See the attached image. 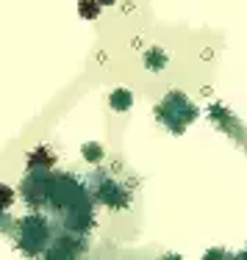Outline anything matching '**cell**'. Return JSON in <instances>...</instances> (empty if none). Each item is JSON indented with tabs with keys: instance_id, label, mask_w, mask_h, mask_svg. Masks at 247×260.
<instances>
[{
	"instance_id": "obj_1",
	"label": "cell",
	"mask_w": 247,
	"mask_h": 260,
	"mask_svg": "<svg viewBox=\"0 0 247 260\" xmlns=\"http://www.w3.org/2000/svg\"><path fill=\"white\" fill-rule=\"evenodd\" d=\"M53 227L42 213H28L22 219H17V230H14V246L22 252L28 260H39L45 257L47 246L53 244Z\"/></svg>"
},
{
	"instance_id": "obj_2",
	"label": "cell",
	"mask_w": 247,
	"mask_h": 260,
	"mask_svg": "<svg viewBox=\"0 0 247 260\" xmlns=\"http://www.w3.org/2000/svg\"><path fill=\"white\" fill-rule=\"evenodd\" d=\"M197 105L189 100L183 91L172 89L164 94V100L156 105V119L164 125V130H170L172 136H181L186 133V127L197 119Z\"/></svg>"
},
{
	"instance_id": "obj_3",
	"label": "cell",
	"mask_w": 247,
	"mask_h": 260,
	"mask_svg": "<svg viewBox=\"0 0 247 260\" xmlns=\"http://www.w3.org/2000/svg\"><path fill=\"white\" fill-rule=\"evenodd\" d=\"M86 188H89V197L97 202V205H106L111 210H122L131 205V188L120 180V177L108 175L103 169H95L86 180Z\"/></svg>"
},
{
	"instance_id": "obj_4",
	"label": "cell",
	"mask_w": 247,
	"mask_h": 260,
	"mask_svg": "<svg viewBox=\"0 0 247 260\" xmlns=\"http://www.w3.org/2000/svg\"><path fill=\"white\" fill-rule=\"evenodd\" d=\"M86 249V235H72V233H64V235H56L53 244L47 246L45 257L42 260H78Z\"/></svg>"
},
{
	"instance_id": "obj_5",
	"label": "cell",
	"mask_w": 247,
	"mask_h": 260,
	"mask_svg": "<svg viewBox=\"0 0 247 260\" xmlns=\"http://www.w3.org/2000/svg\"><path fill=\"white\" fill-rule=\"evenodd\" d=\"M56 166V155L50 147H36V150L28 152V160H25V169L28 175H39V172H53Z\"/></svg>"
},
{
	"instance_id": "obj_6",
	"label": "cell",
	"mask_w": 247,
	"mask_h": 260,
	"mask_svg": "<svg viewBox=\"0 0 247 260\" xmlns=\"http://www.w3.org/2000/svg\"><path fill=\"white\" fill-rule=\"evenodd\" d=\"M208 116H211V122H214V125H217L219 130H225L228 136H233V139L242 133V127H239V119H233L231 111H228L225 105L211 103V105H208Z\"/></svg>"
},
{
	"instance_id": "obj_7",
	"label": "cell",
	"mask_w": 247,
	"mask_h": 260,
	"mask_svg": "<svg viewBox=\"0 0 247 260\" xmlns=\"http://www.w3.org/2000/svg\"><path fill=\"white\" fill-rule=\"evenodd\" d=\"M142 64L150 72H164L167 67H170V53H167L164 47H147L145 55H142Z\"/></svg>"
},
{
	"instance_id": "obj_8",
	"label": "cell",
	"mask_w": 247,
	"mask_h": 260,
	"mask_svg": "<svg viewBox=\"0 0 247 260\" xmlns=\"http://www.w3.org/2000/svg\"><path fill=\"white\" fill-rule=\"evenodd\" d=\"M108 105H111V111H117V114H125V111H131V105H133V91L131 89H114L108 94Z\"/></svg>"
},
{
	"instance_id": "obj_9",
	"label": "cell",
	"mask_w": 247,
	"mask_h": 260,
	"mask_svg": "<svg viewBox=\"0 0 247 260\" xmlns=\"http://www.w3.org/2000/svg\"><path fill=\"white\" fill-rule=\"evenodd\" d=\"M81 158L86 160V164L97 166V164H103V158H106V150H103L100 141H86V144L81 147Z\"/></svg>"
},
{
	"instance_id": "obj_10",
	"label": "cell",
	"mask_w": 247,
	"mask_h": 260,
	"mask_svg": "<svg viewBox=\"0 0 247 260\" xmlns=\"http://www.w3.org/2000/svg\"><path fill=\"white\" fill-rule=\"evenodd\" d=\"M100 11H103V6L97 0H78V14H81V20H97Z\"/></svg>"
},
{
	"instance_id": "obj_11",
	"label": "cell",
	"mask_w": 247,
	"mask_h": 260,
	"mask_svg": "<svg viewBox=\"0 0 247 260\" xmlns=\"http://www.w3.org/2000/svg\"><path fill=\"white\" fill-rule=\"evenodd\" d=\"M14 197H17V191L11 188V185L0 183V210H9L11 205H14Z\"/></svg>"
},
{
	"instance_id": "obj_12",
	"label": "cell",
	"mask_w": 247,
	"mask_h": 260,
	"mask_svg": "<svg viewBox=\"0 0 247 260\" xmlns=\"http://www.w3.org/2000/svg\"><path fill=\"white\" fill-rule=\"evenodd\" d=\"M203 260H231V252L222 249V246H214V249H206Z\"/></svg>"
},
{
	"instance_id": "obj_13",
	"label": "cell",
	"mask_w": 247,
	"mask_h": 260,
	"mask_svg": "<svg viewBox=\"0 0 247 260\" xmlns=\"http://www.w3.org/2000/svg\"><path fill=\"white\" fill-rule=\"evenodd\" d=\"M231 260H247V246H244L242 252H239V255H231Z\"/></svg>"
},
{
	"instance_id": "obj_14",
	"label": "cell",
	"mask_w": 247,
	"mask_h": 260,
	"mask_svg": "<svg viewBox=\"0 0 247 260\" xmlns=\"http://www.w3.org/2000/svg\"><path fill=\"white\" fill-rule=\"evenodd\" d=\"M161 260H183V257H181V255H175V252H170V255H164Z\"/></svg>"
},
{
	"instance_id": "obj_15",
	"label": "cell",
	"mask_w": 247,
	"mask_h": 260,
	"mask_svg": "<svg viewBox=\"0 0 247 260\" xmlns=\"http://www.w3.org/2000/svg\"><path fill=\"white\" fill-rule=\"evenodd\" d=\"M97 3H100V6H114L117 0H97Z\"/></svg>"
}]
</instances>
